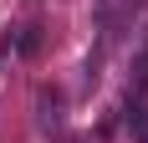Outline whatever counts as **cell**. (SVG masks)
<instances>
[{
    "mask_svg": "<svg viewBox=\"0 0 148 143\" xmlns=\"http://www.w3.org/2000/svg\"><path fill=\"white\" fill-rule=\"evenodd\" d=\"M128 128H133L138 143H148V107H143V102H133V107H128Z\"/></svg>",
    "mask_w": 148,
    "mask_h": 143,
    "instance_id": "3957f363",
    "label": "cell"
},
{
    "mask_svg": "<svg viewBox=\"0 0 148 143\" xmlns=\"http://www.w3.org/2000/svg\"><path fill=\"white\" fill-rule=\"evenodd\" d=\"M41 46H46V26H36V21H31V26L15 31V46H10V51H15V56H36Z\"/></svg>",
    "mask_w": 148,
    "mask_h": 143,
    "instance_id": "7a4b0ae2",
    "label": "cell"
},
{
    "mask_svg": "<svg viewBox=\"0 0 148 143\" xmlns=\"http://www.w3.org/2000/svg\"><path fill=\"white\" fill-rule=\"evenodd\" d=\"M133 82H138V87H148V41H143V51L133 56Z\"/></svg>",
    "mask_w": 148,
    "mask_h": 143,
    "instance_id": "277c9868",
    "label": "cell"
},
{
    "mask_svg": "<svg viewBox=\"0 0 148 143\" xmlns=\"http://www.w3.org/2000/svg\"><path fill=\"white\" fill-rule=\"evenodd\" d=\"M61 123H66V97L56 87H41L36 92V128L41 133H61Z\"/></svg>",
    "mask_w": 148,
    "mask_h": 143,
    "instance_id": "6da1fadb",
    "label": "cell"
}]
</instances>
